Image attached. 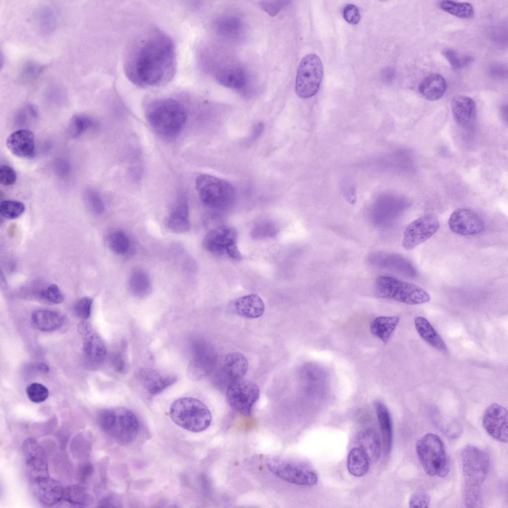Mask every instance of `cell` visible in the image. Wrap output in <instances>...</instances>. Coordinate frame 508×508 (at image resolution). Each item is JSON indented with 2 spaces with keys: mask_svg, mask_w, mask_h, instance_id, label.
I'll return each mask as SVG.
<instances>
[{
  "mask_svg": "<svg viewBox=\"0 0 508 508\" xmlns=\"http://www.w3.org/2000/svg\"><path fill=\"white\" fill-rule=\"evenodd\" d=\"M94 122L89 117L84 115H75L71 119L69 131L71 137H77L91 127Z\"/></svg>",
  "mask_w": 508,
  "mask_h": 508,
  "instance_id": "b9f144b4",
  "label": "cell"
},
{
  "mask_svg": "<svg viewBox=\"0 0 508 508\" xmlns=\"http://www.w3.org/2000/svg\"><path fill=\"white\" fill-rule=\"evenodd\" d=\"M17 175L15 171L11 167L1 165L0 167V182L2 185L10 186L16 182Z\"/></svg>",
  "mask_w": 508,
  "mask_h": 508,
  "instance_id": "681fc988",
  "label": "cell"
},
{
  "mask_svg": "<svg viewBox=\"0 0 508 508\" xmlns=\"http://www.w3.org/2000/svg\"><path fill=\"white\" fill-rule=\"evenodd\" d=\"M399 321L400 318L398 316L377 317L371 322V332L385 344L389 340Z\"/></svg>",
  "mask_w": 508,
  "mask_h": 508,
  "instance_id": "4dcf8cb0",
  "label": "cell"
},
{
  "mask_svg": "<svg viewBox=\"0 0 508 508\" xmlns=\"http://www.w3.org/2000/svg\"><path fill=\"white\" fill-rule=\"evenodd\" d=\"M127 348V343L123 340L121 343L119 349L112 356V364L115 370L120 373L124 374L127 371L128 360Z\"/></svg>",
  "mask_w": 508,
  "mask_h": 508,
  "instance_id": "60d3db41",
  "label": "cell"
},
{
  "mask_svg": "<svg viewBox=\"0 0 508 508\" xmlns=\"http://www.w3.org/2000/svg\"><path fill=\"white\" fill-rule=\"evenodd\" d=\"M446 83L444 78L438 73H431L422 80L419 86L420 94L429 101L441 98L445 93Z\"/></svg>",
  "mask_w": 508,
  "mask_h": 508,
  "instance_id": "d4e9b609",
  "label": "cell"
},
{
  "mask_svg": "<svg viewBox=\"0 0 508 508\" xmlns=\"http://www.w3.org/2000/svg\"><path fill=\"white\" fill-rule=\"evenodd\" d=\"M83 349L87 358L94 363H101L105 358V345L100 336L95 333L92 332L84 336Z\"/></svg>",
  "mask_w": 508,
  "mask_h": 508,
  "instance_id": "1f68e13d",
  "label": "cell"
},
{
  "mask_svg": "<svg viewBox=\"0 0 508 508\" xmlns=\"http://www.w3.org/2000/svg\"><path fill=\"white\" fill-rule=\"evenodd\" d=\"M26 393L29 399L35 403H41L46 400L49 396L48 389L44 385L34 382L27 387Z\"/></svg>",
  "mask_w": 508,
  "mask_h": 508,
  "instance_id": "f6af8a7d",
  "label": "cell"
},
{
  "mask_svg": "<svg viewBox=\"0 0 508 508\" xmlns=\"http://www.w3.org/2000/svg\"><path fill=\"white\" fill-rule=\"evenodd\" d=\"M376 411L382 436V446L385 454L390 452L392 442V428L389 413L381 402H377Z\"/></svg>",
  "mask_w": 508,
  "mask_h": 508,
  "instance_id": "f546056e",
  "label": "cell"
},
{
  "mask_svg": "<svg viewBox=\"0 0 508 508\" xmlns=\"http://www.w3.org/2000/svg\"><path fill=\"white\" fill-rule=\"evenodd\" d=\"M501 65H495L493 67L492 72L497 76L504 75L505 74V69Z\"/></svg>",
  "mask_w": 508,
  "mask_h": 508,
  "instance_id": "11a10c76",
  "label": "cell"
},
{
  "mask_svg": "<svg viewBox=\"0 0 508 508\" xmlns=\"http://www.w3.org/2000/svg\"><path fill=\"white\" fill-rule=\"evenodd\" d=\"M358 447L367 455L370 462H376L380 457L382 444L378 433L371 429L361 431L357 437Z\"/></svg>",
  "mask_w": 508,
  "mask_h": 508,
  "instance_id": "cb8c5ba5",
  "label": "cell"
},
{
  "mask_svg": "<svg viewBox=\"0 0 508 508\" xmlns=\"http://www.w3.org/2000/svg\"><path fill=\"white\" fill-rule=\"evenodd\" d=\"M451 110L454 121L462 127H467L476 116V105L471 98L465 95L454 97L451 102Z\"/></svg>",
  "mask_w": 508,
  "mask_h": 508,
  "instance_id": "603a6c76",
  "label": "cell"
},
{
  "mask_svg": "<svg viewBox=\"0 0 508 508\" xmlns=\"http://www.w3.org/2000/svg\"><path fill=\"white\" fill-rule=\"evenodd\" d=\"M62 500L79 506L87 504L90 499L88 494L82 488L70 487L64 490Z\"/></svg>",
  "mask_w": 508,
  "mask_h": 508,
  "instance_id": "74e56055",
  "label": "cell"
},
{
  "mask_svg": "<svg viewBox=\"0 0 508 508\" xmlns=\"http://www.w3.org/2000/svg\"><path fill=\"white\" fill-rule=\"evenodd\" d=\"M46 66L33 61H28L21 68L20 79L24 83H29L35 80L43 72Z\"/></svg>",
  "mask_w": 508,
  "mask_h": 508,
  "instance_id": "ab89813d",
  "label": "cell"
},
{
  "mask_svg": "<svg viewBox=\"0 0 508 508\" xmlns=\"http://www.w3.org/2000/svg\"><path fill=\"white\" fill-rule=\"evenodd\" d=\"M25 206L21 201L15 200H3L0 203V213L5 218L14 219L24 212Z\"/></svg>",
  "mask_w": 508,
  "mask_h": 508,
  "instance_id": "d590c367",
  "label": "cell"
},
{
  "mask_svg": "<svg viewBox=\"0 0 508 508\" xmlns=\"http://www.w3.org/2000/svg\"><path fill=\"white\" fill-rule=\"evenodd\" d=\"M377 296L407 305H418L429 302V294L421 287L396 278L381 275L375 282Z\"/></svg>",
  "mask_w": 508,
  "mask_h": 508,
  "instance_id": "8992f818",
  "label": "cell"
},
{
  "mask_svg": "<svg viewBox=\"0 0 508 508\" xmlns=\"http://www.w3.org/2000/svg\"><path fill=\"white\" fill-rule=\"evenodd\" d=\"M37 370L43 374H47L49 371V367L45 364L39 363L36 365Z\"/></svg>",
  "mask_w": 508,
  "mask_h": 508,
  "instance_id": "db71d44e",
  "label": "cell"
},
{
  "mask_svg": "<svg viewBox=\"0 0 508 508\" xmlns=\"http://www.w3.org/2000/svg\"><path fill=\"white\" fill-rule=\"evenodd\" d=\"M266 466L269 471L289 483L303 486H312L318 481L316 473L301 463L281 457L268 460Z\"/></svg>",
  "mask_w": 508,
  "mask_h": 508,
  "instance_id": "30bf717a",
  "label": "cell"
},
{
  "mask_svg": "<svg viewBox=\"0 0 508 508\" xmlns=\"http://www.w3.org/2000/svg\"><path fill=\"white\" fill-rule=\"evenodd\" d=\"M32 482L34 493L43 505H53L62 501L64 489L58 481L47 477Z\"/></svg>",
  "mask_w": 508,
  "mask_h": 508,
  "instance_id": "ffe728a7",
  "label": "cell"
},
{
  "mask_svg": "<svg viewBox=\"0 0 508 508\" xmlns=\"http://www.w3.org/2000/svg\"><path fill=\"white\" fill-rule=\"evenodd\" d=\"M249 362L242 354L233 352L228 354L224 358L221 369L222 377L227 383L242 379L247 373Z\"/></svg>",
  "mask_w": 508,
  "mask_h": 508,
  "instance_id": "d6986e66",
  "label": "cell"
},
{
  "mask_svg": "<svg viewBox=\"0 0 508 508\" xmlns=\"http://www.w3.org/2000/svg\"><path fill=\"white\" fill-rule=\"evenodd\" d=\"M414 323L418 333L424 341L439 351L444 352L447 351V346L443 339L426 318L421 316L417 317L415 318Z\"/></svg>",
  "mask_w": 508,
  "mask_h": 508,
  "instance_id": "83f0119b",
  "label": "cell"
},
{
  "mask_svg": "<svg viewBox=\"0 0 508 508\" xmlns=\"http://www.w3.org/2000/svg\"><path fill=\"white\" fill-rule=\"evenodd\" d=\"M448 226L453 233L463 236L475 235L485 229L483 221L473 210L464 208L455 210L448 219Z\"/></svg>",
  "mask_w": 508,
  "mask_h": 508,
  "instance_id": "9a60e30c",
  "label": "cell"
},
{
  "mask_svg": "<svg viewBox=\"0 0 508 508\" xmlns=\"http://www.w3.org/2000/svg\"><path fill=\"white\" fill-rule=\"evenodd\" d=\"M150 125L161 136L172 138L177 136L186 121L187 113L183 105L176 99L159 98L152 101L146 109Z\"/></svg>",
  "mask_w": 508,
  "mask_h": 508,
  "instance_id": "3957f363",
  "label": "cell"
},
{
  "mask_svg": "<svg viewBox=\"0 0 508 508\" xmlns=\"http://www.w3.org/2000/svg\"><path fill=\"white\" fill-rule=\"evenodd\" d=\"M439 4L443 10L459 18L469 19L474 14L473 6L468 2L444 0L440 1Z\"/></svg>",
  "mask_w": 508,
  "mask_h": 508,
  "instance_id": "e575fe53",
  "label": "cell"
},
{
  "mask_svg": "<svg viewBox=\"0 0 508 508\" xmlns=\"http://www.w3.org/2000/svg\"><path fill=\"white\" fill-rule=\"evenodd\" d=\"M418 458L425 473L431 476L445 477L450 463L442 440L436 434H427L416 444Z\"/></svg>",
  "mask_w": 508,
  "mask_h": 508,
  "instance_id": "52a82bcc",
  "label": "cell"
},
{
  "mask_svg": "<svg viewBox=\"0 0 508 508\" xmlns=\"http://www.w3.org/2000/svg\"><path fill=\"white\" fill-rule=\"evenodd\" d=\"M342 15L346 22L353 25L357 24L361 18L358 8L356 5L352 4H348L344 6Z\"/></svg>",
  "mask_w": 508,
  "mask_h": 508,
  "instance_id": "f907efd6",
  "label": "cell"
},
{
  "mask_svg": "<svg viewBox=\"0 0 508 508\" xmlns=\"http://www.w3.org/2000/svg\"><path fill=\"white\" fill-rule=\"evenodd\" d=\"M440 228V222L433 214L424 215L411 222L404 230L402 241L406 250L414 249L432 237Z\"/></svg>",
  "mask_w": 508,
  "mask_h": 508,
  "instance_id": "5bb4252c",
  "label": "cell"
},
{
  "mask_svg": "<svg viewBox=\"0 0 508 508\" xmlns=\"http://www.w3.org/2000/svg\"><path fill=\"white\" fill-rule=\"evenodd\" d=\"M77 329L80 334L84 336L92 332V328L91 324L85 321H82L78 323Z\"/></svg>",
  "mask_w": 508,
  "mask_h": 508,
  "instance_id": "f5cc1de1",
  "label": "cell"
},
{
  "mask_svg": "<svg viewBox=\"0 0 508 508\" xmlns=\"http://www.w3.org/2000/svg\"><path fill=\"white\" fill-rule=\"evenodd\" d=\"M190 359L187 368L189 378L193 381L202 379L215 367L217 356L212 346L201 338L193 339L190 346Z\"/></svg>",
  "mask_w": 508,
  "mask_h": 508,
  "instance_id": "8fae6325",
  "label": "cell"
},
{
  "mask_svg": "<svg viewBox=\"0 0 508 508\" xmlns=\"http://www.w3.org/2000/svg\"><path fill=\"white\" fill-rule=\"evenodd\" d=\"M108 244L111 250L118 254H124L128 250L129 242L127 235L122 231L111 233L108 238Z\"/></svg>",
  "mask_w": 508,
  "mask_h": 508,
  "instance_id": "8d00e7d4",
  "label": "cell"
},
{
  "mask_svg": "<svg viewBox=\"0 0 508 508\" xmlns=\"http://www.w3.org/2000/svg\"><path fill=\"white\" fill-rule=\"evenodd\" d=\"M235 307L239 315L249 318H256L261 317L265 310L262 299L254 294L240 297L236 300Z\"/></svg>",
  "mask_w": 508,
  "mask_h": 508,
  "instance_id": "484cf974",
  "label": "cell"
},
{
  "mask_svg": "<svg viewBox=\"0 0 508 508\" xmlns=\"http://www.w3.org/2000/svg\"><path fill=\"white\" fill-rule=\"evenodd\" d=\"M101 428L119 443H131L139 432V422L135 415L124 407L102 410L99 414Z\"/></svg>",
  "mask_w": 508,
  "mask_h": 508,
  "instance_id": "5b68a950",
  "label": "cell"
},
{
  "mask_svg": "<svg viewBox=\"0 0 508 508\" xmlns=\"http://www.w3.org/2000/svg\"><path fill=\"white\" fill-rule=\"evenodd\" d=\"M370 460L363 450L358 446L352 448L348 453L347 468L354 476L365 475L369 469Z\"/></svg>",
  "mask_w": 508,
  "mask_h": 508,
  "instance_id": "d6a6232c",
  "label": "cell"
},
{
  "mask_svg": "<svg viewBox=\"0 0 508 508\" xmlns=\"http://www.w3.org/2000/svg\"><path fill=\"white\" fill-rule=\"evenodd\" d=\"M288 1H261L260 7L271 16H274L284 6Z\"/></svg>",
  "mask_w": 508,
  "mask_h": 508,
  "instance_id": "816d5d0a",
  "label": "cell"
},
{
  "mask_svg": "<svg viewBox=\"0 0 508 508\" xmlns=\"http://www.w3.org/2000/svg\"><path fill=\"white\" fill-rule=\"evenodd\" d=\"M137 378L146 390L153 395L160 393L177 380L175 376H163L150 369H140Z\"/></svg>",
  "mask_w": 508,
  "mask_h": 508,
  "instance_id": "7402d4cb",
  "label": "cell"
},
{
  "mask_svg": "<svg viewBox=\"0 0 508 508\" xmlns=\"http://www.w3.org/2000/svg\"><path fill=\"white\" fill-rule=\"evenodd\" d=\"M216 78L221 85L236 89L244 87L247 82L245 70L237 65H229L220 69L216 74Z\"/></svg>",
  "mask_w": 508,
  "mask_h": 508,
  "instance_id": "f1b7e54d",
  "label": "cell"
},
{
  "mask_svg": "<svg viewBox=\"0 0 508 508\" xmlns=\"http://www.w3.org/2000/svg\"><path fill=\"white\" fill-rule=\"evenodd\" d=\"M169 415L176 425L194 433L207 429L212 421L207 406L193 397H183L174 401L170 408Z\"/></svg>",
  "mask_w": 508,
  "mask_h": 508,
  "instance_id": "277c9868",
  "label": "cell"
},
{
  "mask_svg": "<svg viewBox=\"0 0 508 508\" xmlns=\"http://www.w3.org/2000/svg\"><path fill=\"white\" fill-rule=\"evenodd\" d=\"M443 54L452 67L455 69L464 67L472 60L470 56L460 55L456 51L451 49L444 50Z\"/></svg>",
  "mask_w": 508,
  "mask_h": 508,
  "instance_id": "7bdbcfd3",
  "label": "cell"
},
{
  "mask_svg": "<svg viewBox=\"0 0 508 508\" xmlns=\"http://www.w3.org/2000/svg\"><path fill=\"white\" fill-rule=\"evenodd\" d=\"M39 297L43 300L54 304H60L64 300V294L55 284H50L42 290Z\"/></svg>",
  "mask_w": 508,
  "mask_h": 508,
  "instance_id": "ee69618b",
  "label": "cell"
},
{
  "mask_svg": "<svg viewBox=\"0 0 508 508\" xmlns=\"http://www.w3.org/2000/svg\"><path fill=\"white\" fill-rule=\"evenodd\" d=\"M236 230L228 226H221L210 230L203 241L204 248L209 252L219 255H227L238 260L241 255L237 245Z\"/></svg>",
  "mask_w": 508,
  "mask_h": 508,
  "instance_id": "4fadbf2b",
  "label": "cell"
},
{
  "mask_svg": "<svg viewBox=\"0 0 508 508\" xmlns=\"http://www.w3.org/2000/svg\"><path fill=\"white\" fill-rule=\"evenodd\" d=\"M27 472L32 481L48 477V467L43 452L35 440H28L23 448Z\"/></svg>",
  "mask_w": 508,
  "mask_h": 508,
  "instance_id": "e0dca14e",
  "label": "cell"
},
{
  "mask_svg": "<svg viewBox=\"0 0 508 508\" xmlns=\"http://www.w3.org/2000/svg\"><path fill=\"white\" fill-rule=\"evenodd\" d=\"M461 460L464 480L465 504L469 508L481 507V488L488 473L489 455L483 450L467 444L462 450Z\"/></svg>",
  "mask_w": 508,
  "mask_h": 508,
  "instance_id": "7a4b0ae2",
  "label": "cell"
},
{
  "mask_svg": "<svg viewBox=\"0 0 508 508\" xmlns=\"http://www.w3.org/2000/svg\"><path fill=\"white\" fill-rule=\"evenodd\" d=\"M260 395L258 386L244 378L227 385L226 397L231 407L245 416H250Z\"/></svg>",
  "mask_w": 508,
  "mask_h": 508,
  "instance_id": "7c38bea8",
  "label": "cell"
},
{
  "mask_svg": "<svg viewBox=\"0 0 508 508\" xmlns=\"http://www.w3.org/2000/svg\"><path fill=\"white\" fill-rule=\"evenodd\" d=\"M92 303L93 299L88 297H84L78 300L73 306L75 315L81 319L88 318L91 315Z\"/></svg>",
  "mask_w": 508,
  "mask_h": 508,
  "instance_id": "bcb514c9",
  "label": "cell"
},
{
  "mask_svg": "<svg viewBox=\"0 0 508 508\" xmlns=\"http://www.w3.org/2000/svg\"><path fill=\"white\" fill-rule=\"evenodd\" d=\"M166 224L168 228L176 233H184L190 228L189 220V207L187 200L179 198L167 217Z\"/></svg>",
  "mask_w": 508,
  "mask_h": 508,
  "instance_id": "44dd1931",
  "label": "cell"
},
{
  "mask_svg": "<svg viewBox=\"0 0 508 508\" xmlns=\"http://www.w3.org/2000/svg\"><path fill=\"white\" fill-rule=\"evenodd\" d=\"M64 320L62 314L54 310H38L32 315L34 326L43 331H52L58 329L63 324Z\"/></svg>",
  "mask_w": 508,
  "mask_h": 508,
  "instance_id": "4316f807",
  "label": "cell"
},
{
  "mask_svg": "<svg viewBox=\"0 0 508 508\" xmlns=\"http://www.w3.org/2000/svg\"><path fill=\"white\" fill-rule=\"evenodd\" d=\"M85 198L87 206L93 213L100 214L103 212L104 204L97 193L92 190H87Z\"/></svg>",
  "mask_w": 508,
  "mask_h": 508,
  "instance_id": "7dc6e473",
  "label": "cell"
},
{
  "mask_svg": "<svg viewBox=\"0 0 508 508\" xmlns=\"http://www.w3.org/2000/svg\"><path fill=\"white\" fill-rule=\"evenodd\" d=\"M323 74L320 58L315 54L305 55L301 60L297 69L295 92L301 98H309L318 91Z\"/></svg>",
  "mask_w": 508,
  "mask_h": 508,
  "instance_id": "9c48e42d",
  "label": "cell"
},
{
  "mask_svg": "<svg viewBox=\"0 0 508 508\" xmlns=\"http://www.w3.org/2000/svg\"><path fill=\"white\" fill-rule=\"evenodd\" d=\"M128 283L130 292L135 296L144 297L150 290L149 278L142 270L136 269L132 271L129 276Z\"/></svg>",
  "mask_w": 508,
  "mask_h": 508,
  "instance_id": "836d02e7",
  "label": "cell"
},
{
  "mask_svg": "<svg viewBox=\"0 0 508 508\" xmlns=\"http://www.w3.org/2000/svg\"><path fill=\"white\" fill-rule=\"evenodd\" d=\"M9 150L14 155L21 158H30L35 153V137L28 129H19L12 132L6 140Z\"/></svg>",
  "mask_w": 508,
  "mask_h": 508,
  "instance_id": "ac0fdd59",
  "label": "cell"
},
{
  "mask_svg": "<svg viewBox=\"0 0 508 508\" xmlns=\"http://www.w3.org/2000/svg\"><path fill=\"white\" fill-rule=\"evenodd\" d=\"M431 502L429 494L423 490L415 492L409 500L410 508H428Z\"/></svg>",
  "mask_w": 508,
  "mask_h": 508,
  "instance_id": "c3c4849f",
  "label": "cell"
},
{
  "mask_svg": "<svg viewBox=\"0 0 508 508\" xmlns=\"http://www.w3.org/2000/svg\"><path fill=\"white\" fill-rule=\"evenodd\" d=\"M196 189L201 201L206 206L217 209H226L233 204L235 190L228 182L207 174L198 176L195 180Z\"/></svg>",
  "mask_w": 508,
  "mask_h": 508,
  "instance_id": "ba28073f",
  "label": "cell"
},
{
  "mask_svg": "<svg viewBox=\"0 0 508 508\" xmlns=\"http://www.w3.org/2000/svg\"><path fill=\"white\" fill-rule=\"evenodd\" d=\"M217 28L222 34L230 37H234L239 34L241 29V23L238 18L227 16L218 20Z\"/></svg>",
  "mask_w": 508,
  "mask_h": 508,
  "instance_id": "f35d334b",
  "label": "cell"
},
{
  "mask_svg": "<svg viewBox=\"0 0 508 508\" xmlns=\"http://www.w3.org/2000/svg\"><path fill=\"white\" fill-rule=\"evenodd\" d=\"M482 424L492 438L502 443L508 442V412L504 406L497 403L489 406L484 411Z\"/></svg>",
  "mask_w": 508,
  "mask_h": 508,
  "instance_id": "2e32d148",
  "label": "cell"
},
{
  "mask_svg": "<svg viewBox=\"0 0 508 508\" xmlns=\"http://www.w3.org/2000/svg\"><path fill=\"white\" fill-rule=\"evenodd\" d=\"M124 68L127 78L137 86L159 87L167 84L177 68L173 40L158 29L147 33L131 49Z\"/></svg>",
  "mask_w": 508,
  "mask_h": 508,
  "instance_id": "6da1fadb",
  "label": "cell"
}]
</instances>
